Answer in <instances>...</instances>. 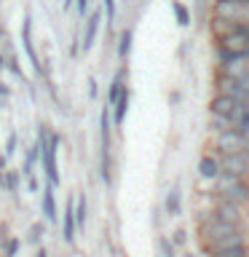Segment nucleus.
Masks as SVG:
<instances>
[{
  "instance_id": "10",
  "label": "nucleus",
  "mask_w": 249,
  "mask_h": 257,
  "mask_svg": "<svg viewBox=\"0 0 249 257\" xmlns=\"http://www.w3.org/2000/svg\"><path fill=\"white\" fill-rule=\"evenodd\" d=\"M62 238L64 244H75L78 238V222H75V198H67V204L62 209Z\"/></svg>"
},
{
  "instance_id": "6",
  "label": "nucleus",
  "mask_w": 249,
  "mask_h": 257,
  "mask_svg": "<svg viewBox=\"0 0 249 257\" xmlns=\"http://www.w3.org/2000/svg\"><path fill=\"white\" fill-rule=\"evenodd\" d=\"M217 51L228 54V56L249 54V27H244L241 32H233V35L217 38Z\"/></svg>"
},
{
  "instance_id": "13",
  "label": "nucleus",
  "mask_w": 249,
  "mask_h": 257,
  "mask_svg": "<svg viewBox=\"0 0 249 257\" xmlns=\"http://www.w3.org/2000/svg\"><path fill=\"white\" fill-rule=\"evenodd\" d=\"M129 99H132V91H129V86L120 91L118 102L110 107V120H112V128H120L126 120V112H129Z\"/></svg>"
},
{
  "instance_id": "14",
  "label": "nucleus",
  "mask_w": 249,
  "mask_h": 257,
  "mask_svg": "<svg viewBox=\"0 0 249 257\" xmlns=\"http://www.w3.org/2000/svg\"><path fill=\"white\" fill-rule=\"evenodd\" d=\"M56 188H51V185H46L43 188V220L46 222H59V209H56Z\"/></svg>"
},
{
  "instance_id": "12",
  "label": "nucleus",
  "mask_w": 249,
  "mask_h": 257,
  "mask_svg": "<svg viewBox=\"0 0 249 257\" xmlns=\"http://www.w3.org/2000/svg\"><path fill=\"white\" fill-rule=\"evenodd\" d=\"M99 22H102V14L94 11L86 16V27H83V38H80V51H91L94 48V40H96V32H99Z\"/></svg>"
},
{
  "instance_id": "17",
  "label": "nucleus",
  "mask_w": 249,
  "mask_h": 257,
  "mask_svg": "<svg viewBox=\"0 0 249 257\" xmlns=\"http://www.w3.org/2000/svg\"><path fill=\"white\" fill-rule=\"evenodd\" d=\"M132 40H134V32L132 30H123L118 38V59L126 62L129 59V51H132Z\"/></svg>"
},
{
  "instance_id": "35",
  "label": "nucleus",
  "mask_w": 249,
  "mask_h": 257,
  "mask_svg": "<svg viewBox=\"0 0 249 257\" xmlns=\"http://www.w3.org/2000/svg\"><path fill=\"white\" fill-rule=\"evenodd\" d=\"M230 3H244V6H249V0H230Z\"/></svg>"
},
{
  "instance_id": "36",
  "label": "nucleus",
  "mask_w": 249,
  "mask_h": 257,
  "mask_svg": "<svg viewBox=\"0 0 249 257\" xmlns=\"http://www.w3.org/2000/svg\"><path fill=\"white\" fill-rule=\"evenodd\" d=\"M0 38H3V30H0Z\"/></svg>"
},
{
  "instance_id": "26",
  "label": "nucleus",
  "mask_w": 249,
  "mask_h": 257,
  "mask_svg": "<svg viewBox=\"0 0 249 257\" xmlns=\"http://www.w3.org/2000/svg\"><path fill=\"white\" fill-rule=\"evenodd\" d=\"M24 180H27V188H30V193H38V190H40V182H38V177H35V174L24 177Z\"/></svg>"
},
{
  "instance_id": "7",
  "label": "nucleus",
  "mask_w": 249,
  "mask_h": 257,
  "mask_svg": "<svg viewBox=\"0 0 249 257\" xmlns=\"http://www.w3.org/2000/svg\"><path fill=\"white\" fill-rule=\"evenodd\" d=\"M212 217L220 222H228V225H238L244 228V220H246V209L241 204H230V201H217V206L212 209Z\"/></svg>"
},
{
  "instance_id": "19",
  "label": "nucleus",
  "mask_w": 249,
  "mask_h": 257,
  "mask_svg": "<svg viewBox=\"0 0 249 257\" xmlns=\"http://www.w3.org/2000/svg\"><path fill=\"white\" fill-rule=\"evenodd\" d=\"M172 11H174V19L180 27H188L190 24V11H188V6L180 3V0H172Z\"/></svg>"
},
{
  "instance_id": "24",
  "label": "nucleus",
  "mask_w": 249,
  "mask_h": 257,
  "mask_svg": "<svg viewBox=\"0 0 249 257\" xmlns=\"http://www.w3.org/2000/svg\"><path fill=\"white\" fill-rule=\"evenodd\" d=\"M16 145H19V137H16V132H11V134H8V140H6V158H11L16 153Z\"/></svg>"
},
{
  "instance_id": "4",
  "label": "nucleus",
  "mask_w": 249,
  "mask_h": 257,
  "mask_svg": "<svg viewBox=\"0 0 249 257\" xmlns=\"http://www.w3.org/2000/svg\"><path fill=\"white\" fill-rule=\"evenodd\" d=\"M212 16H214V19H225V22L249 24V6H244V3H230V0H214Z\"/></svg>"
},
{
  "instance_id": "22",
  "label": "nucleus",
  "mask_w": 249,
  "mask_h": 257,
  "mask_svg": "<svg viewBox=\"0 0 249 257\" xmlns=\"http://www.w3.org/2000/svg\"><path fill=\"white\" fill-rule=\"evenodd\" d=\"M102 6H104V19L112 27L115 24V0H102Z\"/></svg>"
},
{
  "instance_id": "32",
  "label": "nucleus",
  "mask_w": 249,
  "mask_h": 257,
  "mask_svg": "<svg viewBox=\"0 0 249 257\" xmlns=\"http://www.w3.org/2000/svg\"><path fill=\"white\" fill-rule=\"evenodd\" d=\"M185 241H188V238H185V230H177V233H174V244H177V246H182Z\"/></svg>"
},
{
  "instance_id": "28",
  "label": "nucleus",
  "mask_w": 249,
  "mask_h": 257,
  "mask_svg": "<svg viewBox=\"0 0 249 257\" xmlns=\"http://www.w3.org/2000/svg\"><path fill=\"white\" fill-rule=\"evenodd\" d=\"M88 3H91V0H75V11L80 16H86L88 14Z\"/></svg>"
},
{
  "instance_id": "20",
  "label": "nucleus",
  "mask_w": 249,
  "mask_h": 257,
  "mask_svg": "<svg viewBox=\"0 0 249 257\" xmlns=\"http://www.w3.org/2000/svg\"><path fill=\"white\" fill-rule=\"evenodd\" d=\"M3 185L8 188V193L19 196V172H16V169H8V172L3 174Z\"/></svg>"
},
{
  "instance_id": "1",
  "label": "nucleus",
  "mask_w": 249,
  "mask_h": 257,
  "mask_svg": "<svg viewBox=\"0 0 249 257\" xmlns=\"http://www.w3.org/2000/svg\"><path fill=\"white\" fill-rule=\"evenodd\" d=\"M38 140L43 145V153H40V161H43V172L46 180L51 188H59L62 177H59V164H56V150H59V134L54 128H48L46 123L38 126Z\"/></svg>"
},
{
  "instance_id": "31",
  "label": "nucleus",
  "mask_w": 249,
  "mask_h": 257,
  "mask_svg": "<svg viewBox=\"0 0 249 257\" xmlns=\"http://www.w3.org/2000/svg\"><path fill=\"white\" fill-rule=\"evenodd\" d=\"M96 94H99V86H96V80L91 78V80H88V96H91V99H96Z\"/></svg>"
},
{
  "instance_id": "30",
  "label": "nucleus",
  "mask_w": 249,
  "mask_h": 257,
  "mask_svg": "<svg viewBox=\"0 0 249 257\" xmlns=\"http://www.w3.org/2000/svg\"><path fill=\"white\" fill-rule=\"evenodd\" d=\"M80 54V38H72V43H70V56H78Z\"/></svg>"
},
{
  "instance_id": "25",
  "label": "nucleus",
  "mask_w": 249,
  "mask_h": 257,
  "mask_svg": "<svg viewBox=\"0 0 249 257\" xmlns=\"http://www.w3.org/2000/svg\"><path fill=\"white\" fill-rule=\"evenodd\" d=\"M30 233H32V236H30V241H32V244H40V238H43V225H40V222H35V225L30 228Z\"/></svg>"
},
{
  "instance_id": "2",
  "label": "nucleus",
  "mask_w": 249,
  "mask_h": 257,
  "mask_svg": "<svg viewBox=\"0 0 249 257\" xmlns=\"http://www.w3.org/2000/svg\"><path fill=\"white\" fill-rule=\"evenodd\" d=\"M214 196L220 201H230V204H249V180H241V177H230V174H220L214 180Z\"/></svg>"
},
{
  "instance_id": "11",
  "label": "nucleus",
  "mask_w": 249,
  "mask_h": 257,
  "mask_svg": "<svg viewBox=\"0 0 249 257\" xmlns=\"http://www.w3.org/2000/svg\"><path fill=\"white\" fill-rule=\"evenodd\" d=\"M241 102H236L233 96H225V94H214V99L209 102V115H214V118H225L228 120L233 112H236Z\"/></svg>"
},
{
  "instance_id": "21",
  "label": "nucleus",
  "mask_w": 249,
  "mask_h": 257,
  "mask_svg": "<svg viewBox=\"0 0 249 257\" xmlns=\"http://www.w3.org/2000/svg\"><path fill=\"white\" fill-rule=\"evenodd\" d=\"M209 257H249V246H236V249H225V252L209 254Z\"/></svg>"
},
{
  "instance_id": "3",
  "label": "nucleus",
  "mask_w": 249,
  "mask_h": 257,
  "mask_svg": "<svg viewBox=\"0 0 249 257\" xmlns=\"http://www.w3.org/2000/svg\"><path fill=\"white\" fill-rule=\"evenodd\" d=\"M214 148L220 150V156H249V137H244L236 128L220 132L214 140Z\"/></svg>"
},
{
  "instance_id": "16",
  "label": "nucleus",
  "mask_w": 249,
  "mask_h": 257,
  "mask_svg": "<svg viewBox=\"0 0 249 257\" xmlns=\"http://www.w3.org/2000/svg\"><path fill=\"white\" fill-rule=\"evenodd\" d=\"M180 209H182V193H180V188H172L166 196V212H169V217H177Z\"/></svg>"
},
{
  "instance_id": "23",
  "label": "nucleus",
  "mask_w": 249,
  "mask_h": 257,
  "mask_svg": "<svg viewBox=\"0 0 249 257\" xmlns=\"http://www.w3.org/2000/svg\"><path fill=\"white\" fill-rule=\"evenodd\" d=\"M19 246H22V241L11 236L6 241V257H16V254H19Z\"/></svg>"
},
{
  "instance_id": "9",
  "label": "nucleus",
  "mask_w": 249,
  "mask_h": 257,
  "mask_svg": "<svg viewBox=\"0 0 249 257\" xmlns=\"http://www.w3.org/2000/svg\"><path fill=\"white\" fill-rule=\"evenodd\" d=\"M217 164H220V174L241 177V180L249 177V156H220Z\"/></svg>"
},
{
  "instance_id": "33",
  "label": "nucleus",
  "mask_w": 249,
  "mask_h": 257,
  "mask_svg": "<svg viewBox=\"0 0 249 257\" xmlns=\"http://www.w3.org/2000/svg\"><path fill=\"white\" fill-rule=\"evenodd\" d=\"M62 8H64V11H70V8H72V0H62Z\"/></svg>"
},
{
  "instance_id": "29",
  "label": "nucleus",
  "mask_w": 249,
  "mask_h": 257,
  "mask_svg": "<svg viewBox=\"0 0 249 257\" xmlns=\"http://www.w3.org/2000/svg\"><path fill=\"white\" fill-rule=\"evenodd\" d=\"M236 86H238L244 94H249V72H246V75H241V78L236 80Z\"/></svg>"
},
{
  "instance_id": "18",
  "label": "nucleus",
  "mask_w": 249,
  "mask_h": 257,
  "mask_svg": "<svg viewBox=\"0 0 249 257\" xmlns=\"http://www.w3.org/2000/svg\"><path fill=\"white\" fill-rule=\"evenodd\" d=\"M86 220H88V201H86V196H78L75 198V222H78V230L86 228Z\"/></svg>"
},
{
  "instance_id": "5",
  "label": "nucleus",
  "mask_w": 249,
  "mask_h": 257,
  "mask_svg": "<svg viewBox=\"0 0 249 257\" xmlns=\"http://www.w3.org/2000/svg\"><path fill=\"white\" fill-rule=\"evenodd\" d=\"M22 48H24V54H27V59H30V67L35 70L38 75H46L43 62H40V56H38V48H35V43H32V16L30 14H24V19H22Z\"/></svg>"
},
{
  "instance_id": "8",
  "label": "nucleus",
  "mask_w": 249,
  "mask_h": 257,
  "mask_svg": "<svg viewBox=\"0 0 249 257\" xmlns=\"http://www.w3.org/2000/svg\"><path fill=\"white\" fill-rule=\"evenodd\" d=\"M236 246H249V233H246V228L230 233V236L217 238V241H212V244H204V252H206V254H217V252H225V249H236Z\"/></svg>"
},
{
  "instance_id": "34",
  "label": "nucleus",
  "mask_w": 249,
  "mask_h": 257,
  "mask_svg": "<svg viewBox=\"0 0 249 257\" xmlns=\"http://www.w3.org/2000/svg\"><path fill=\"white\" fill-rule=\"evenodd\" d=\"M0 96H8V88H6L3 83H0Z\"/></svg>"
},
{
  "instance_id": "15",
  "label": "nucleus",
  "mask_w": 249,
  "mask_h": 257,
  "mask_svg": "<svg viewBox=\"0 0 249 257\" xmlns=\"http://www.w3.org/2000/svg\"><path fill=\"white\" fill-rule=\"evenodd\" d=\"M198 174L204 177V180H217V177H220V164H217V156H212V153L201 156V161H198Z\"/></svg>"
},
{
  "instance_id": "27",
  "label": "nucleus",
  "mask_w": 249,
  "mask_h": 257,
  "mask_svg": "<svg viewBox=\"0 0 249 257\" xmlns=\"http://www.w3.org/2000/svg\"><path fill=\"white\" fill-rule=\"evenodd\" d=\"M161 249H164V257H174V246H172V241L161 238Z\"/></svg>"
}]
</instances>
